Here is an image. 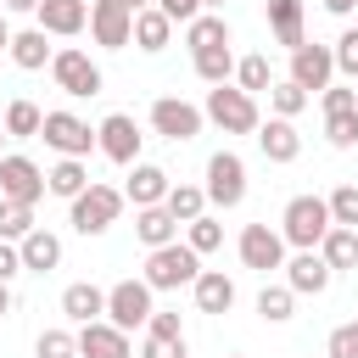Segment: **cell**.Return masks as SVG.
Returning a JSON list of instances; mask_svg holds the SVG:
<instances>
[{"label":"cell","instance_id":"1","mask_svg":"<svg viewBox=\"0 0 358 358\" xmlns=\"http://www.w3.org/2000/svg\"><path fill=\"white\" fill-rule=\"evenodd\" d=\"M330 201L324 196H291L285 201V213H280V235H285V246H296V252H319V241L330 235Z\"/></svg>","mask_w":358,"mask_h":358},{"label":"cell","instance_id":"2","mask_svg":"<svg viewBox=\"0 0 358 358\" xmlns=\"http://www.w3.org/2000/svg\"><path fill=\"white\" fill-rule=\"evenodd\" d=\"M196 274H201V252L190 241H168V246L145 252V274L140 280L151 291H179V285H196Z\"/></svg>","mask_w":358,"mask_h":358},{"label":"cell","instance_id":"3","mask_svg":"<svg viewBox=\"0 0 358 358\" xmlns=\"http://www.w3.org/2000/svg\"><path fill=\"white\" fill-rule=\"evenodd\" d=\"M123 190L117 185H101V179H90V190H78L73 201H67V224L78 229V235H106L112 224H117V213H123Z\"/></svg>","mask_w":358,"mask_h":358},{"label":"cell","instance_id":"4","mask_svg":"<svg viewBox=\"0 0 358 358\" xmlns=\"http://www.w3.org/2000/svg\"><path fill=\"white\" fill-rule=\"evenodd\" d=\"M201 112H207V123H218L224 134H257V123H263L257 95H246L241 84H213Z\"/></svg>","mask_w":358,"mask_h":358},{"label":"cell","instance_id":"5","mask_svg":"<svg viewBox=\"0 0 358 358\" xmlns=\"http://www.w3.org/2000/svg\"><path fill=\"white\" fill-rule=\"evenodd\" d=\"M140 145H145V134H140V123H134L129 112H106V117H101V129H95V151H101L106 162L134 168V162H140Z\"/></svg>","mask_w":358,"mask_h":358},{"label":"cell","instance_id":"6","mask_svg":"<svg viewBox=\"0 0 358 358\" xmlns=\"http://www.w3.org/2000/svg\"><path fill=\"white\" fill-rule=\"evenodd\" d=\"M246 201V162L241 151H213L207 157V207H241Z\"/></svg>","mask_w":358,"mask_h":358},{"label":"cell","instance_id":"7","mask_svg":"<svg viewBox=\"0 0 358 358\" xmlns=\"http://www.w3.org/2000/svg\"><path fill=\"white\" fill-rule=\"evenodd\" d=\"M39 140H45L56 157H90V151H95V129H90L78 112H67V106L45 112V129H39Z\"/></svg>","mask_w":358,"mask_h":358},{"label":"cell","instance_id":"8","mask_svg":"<svg viewBox=\"0 0 358 358\" xmlns=\"http://www.w3.org/2000/svg\"><path fill=\"white\" fill-rule=\"evenodd\" d=\"M50 78H56V90L62 95H73V101H84V95H101V67L90 62V50H56L50 56Z\"/></svg>","mask_w":358,"mask_h":358},{"label":"cell","instance_id":"9","mask_svg":"<svg viewBox=\"0 0 358 358\" xmlns=\"http://www.w3.org/2000/svg\"><path fill=\"white\" fill-rule=\"evenodd\" d=\"M201 123H207V112L190 106V101H179V95H157V101H151V129H157L162 140H173V145L196 140Z\"/></svg>","mask_w":358,"mask_h":358},{"label":"cell","instance_id":"10","mask_svg":"<svg viewBox=\"0 0 358 358\" xmlns=\"http://www.w3.org/2000/svg\"><path fill=\"white\" fill-rule=\"evenodd\" d=\"M151 296H157V291H151L145 280H117V285L106 291V319H112L117 330H134V324H145V319L157 313Z\"/></svg>","mask_w":358,"mask_h":358},{"label":"cell","instance_id":"11","mask_svg":"<svg viewBox=\"0 0 358 358\" xmlns=\"http://www.w3.org/2000/svg\"><path fill=\"white\" fill-rule=\"evenodd\" d=\"M235 252H241V263H246V268H257V274L285 268V235H280V229H268V224H246V229H241V241H235Z\"/></svg>","mask_w":358,"mask_h":358},{"label":"cell","instance_id":"12","mask_svg":"<svg viewBox=\"0 0 358 358\" xmlns=\"http://www.w3.org/2000/svg\"><path fill=\"white\" fill-rule=\"evenodd\" d=\"M0 196H6V201H28V207H34L39 196H50L39 162L22 157V151H6V157H0Z\"/></svg>","mask_w":358,"mask_h":358},{"label":"cell","instance_id":"13","mask_svg":"<svg viewBox=\"0 0 358 358\" xmlns=\"http://www.w3.org/2000/svg\"><path fill=\"white\" fill-rule=\"evenodd\" d=\"M90 34H95V45L123 50V45H134V11L123 0H90Z\"/></svg>","mask_w":358,"mask_h":358},{"label":"cell","instance_id":"14","mask_svg":"<svg viewBox=\"0 0 358 358\" xmlns=\"http://www.w3.org/2000/svg\"><path fill=\"white\" fill-rule=\"evenodd\" d=\"M285 78H296L308 95L330 90V78H336V50H330V45H296V50H291V73H285Z\"/></svg>","mask_w":358,"mask_h":358},{"label":"cell","instance_id":"15","mask_svg":"<svg viewBox=\"0 0 358 358\" xmlns=\"http://www.w3.org/2000/svg\"><path fill=\"white\" fill-rule=\"evenodd\" d=\"M78 358H134L129 330H117L112 319H90V324H78Z\"/></svg>","mask_w":358,"mask_h":358},{"label":"cell","instance_id":"16","mask_svg":"<svg viewBox=\"0 0 358 358\" xmlns=\"http://www.w3.org/2000/svg\"><path fill=\"white\" fill-rule=\"evenodd\" d=\"M330 280H336V268H330L319 252H296V257H285V285H291L296 296H324Z\"/></svg>","mask_w":358,"mask_h":358},{"label":"cell","instance_id":"17","mask_svg":"<svg viewBox=\"0 0 358 358\" xmlns=\"http://www.w3.org/2000/svg\"><path fill=\"white\" fill-rule=\"evenodd\" d=\"M34 22H39L45 34H56V39H73V34L90 28V0H39Z\"/></svg>","mask_w":358,"mask_h":358},{"label":"cell","instance_id":"18","mask_svg":"<svg viewBox=\"0 0 358 358\" xmlns=\"http://www.w3.org/2000/svg\"><path fill=\"white\" fill-rule=\"evenodd\" d=\"M168 190H173L168 168H157V162H134V168H129L123 196H129L134 207H162V201H168Z\"/></svg>","mask_w":358,"mask_h":358},{"label":"cell","instance_id":"19","mask_svg":"<svg viewBox=\"0 0 358 358\" xmlns=\"http://www.w3.org/2000/svg\"><path fill=\"white\" fill-rule=\"evenodd\" d=\"M257 151H263L268 162H296V157H302V134H296V123H291V117H268V123H257Z\"/></svg>","mask_w":358,"mask_h":358},{"label":"cell","instance_id":"20","mask_svg":"<svg viewBox=\"0 0 358 358\" xmlns=\"http://www.w3.org/2000/svg\"><path fill=\"white\" fill-rule=\"evenodd\" d=\"M17 252H22V268L28 274H50L56 263H62V235H50V229H28L22 241H17Z\"/></svg>","mask_w":358,"mask_h":358},{"label":"cell","instance_id":"21","mask_svg":"<svg viewBox=\"0 0 358 358\" xmlns=\"http://www.w3.org/2000/svg\"><path fill=\"white\" fill-rule=\"evenodd\" d=\"M173 17L162 11V6H145V11H134V45L145 50V56H157V50H168V39H173Z\"/></svg>","mask_w":358,"mask_h":358},{"label":"cell","instance_id":"22","mask_svg":"<svg viewBox=\"0 0 358 358\" xmlns=\"http://www.w3.org/2000/svg\"><path fill=\"white\" fill-rule=\"evenodd\" d=\"M6 56H11V62H17L22 73H39V67H50V56H56V50H50V34H45V28L34 22V28L11 34V50H6Z\"/></svg>","mask_w":358,"mask_h":358},{"label":"cell","instance_id":"23","mask_svg":"<svg viewBox=\"0 0 358 358\" xmlns=\"http://www.w3.org/2000/svg\"><path fill=\"white\" fill-rule=\"evenodd\" d=\"M190 291H196V308H201V313H229V308H235V280H229L224 268H201Z\"/></svg>","mask_w":358,"mask_h":358},{"label":"cell","instance_id":"24","mask_svg":"<svg viewBox=\"0 0 358 358\" xmlns=\"http://www.w3.org/2000/svg\"><path fill=\"white\" fill-rule=\"evenodd\" d=\"M263 11H268V28H274V45H285V50L308 45V28H302V0H268Z\"/></svg>","mask_w":358,"mask_h":358},{"label":"cell","instance_id":"25","mask_svg":"<svg viewBox=\"0 0 358 358\" xmlns=\"http://www.w3.org/2000/svg\"><path fill=\"white\" fill-rule=\"evenodd\" d=\"M45 190L62 196V201H73L78 190H90V168H84V157H56V162L45 168Z\"/></svg>","mask_w":358,"mask_h":358},{"label":"cell","instance_id":"26","mask_svg":"<svg viewBox=\"0 0 358 358\" xmlns=\"http://www.w3.org/2000/svg\"><path fill=\"white\" fill-rule=\"evenodd\" d=\"M134 235H140L145 252L151 246H168V241H179V218L168 207H134Z\"/></svg>","mask_w":358,"mask_h":358},{"label":"cell","instance_id":"27","mask_svg":"<svg viewBox=\"0 0 358 358\" xmlns=\"http://www.w3.org/2000/svg\"><path fill=\"white\" fill-rule=\"evenodd\" d=\"M62 313H67L73 324L106 319V291H101V285H90V280H78V285H67V291H62Z\"/></svg>","mask_w":358,"mask_h":358},{"label":"cell","instance_id":"28","mask_svg":"<svg viewBox=\"0 0 358 358\" xmlns=\"http://www.w3.org/2000/svg\"><path fill=\"white\" fill-rule=\"evenodd\" d=\"M235 34H229V22H224V11H201L196 22H185V45H190V56L196 50H213V45H229Z\"/></svg>","mask_w":358,"mask_h":358},{"label":"cell","instance_id":"29","mask_svg":"<svg viewBox=\"0 0 358 358\" xmlns=\"http://www.w3.org/2000/svg\"><path fill=\"white\" fill-rule=\"evenodd\" d=\"M319 257L341 274V268H352L358 263V229H347V224H330V235L319 241Z\"/></svg>","mask_w":358,"mask_h":358},{"label":"cell","instance_id":"30","mask_svg":"<svg viewBox=\"0 0 358 358\" xmlns=\"http://www.w3.org/2000/svg\"><path fill=\"white\" fill-rule=\"evenodd\" d=\"M190 62H196V78H201V84H229V78H235V50H229V45L196 50Z\"/></svg>","mask_w":358,"mask_h":358},{"label":"cell","instance_id":"31","mask_svg":"<svg viewBox=\"0 0 358 358\" xmlns=\"http://www.w3.org/2000/svg\"><path fill=\"white\" fill-rule=\"evenodd\" d=\"M39 129H45V112L17 95V101L6 106V134H11V140H39Z\"/></svg>","mask_w":358,"mask_h":358},{"label":"cell","instance_id":"32","mask_svg":"<svg viewBox=\"0 0 358 358\" xmlns=\"http://www.w3.org/2000/svg\"><path fill=\"white\" fill-rule=\"evenodd\" d=\"M162 207H168V213H173L179 224L201 218V213H207V185H185V179H179V185L168 190V201H162Z\"/></svg>","mask_w":358,"mask_h":358},{"label":"cell","instance_id":"33","mask_svg":"<svg viewBox=\"0 0 358 358\" xmlns=\"http://www.w3.org/2000/svg\"><path fill=\"white\" fill-rule=\"evenodd\" d=\"M308 101H313V95H308L296 78H274V84H268V112H274V117H296Z\"/></svg>","mask_w":358,"mask_h":358},{"label":"cell","instance_id":"34","mask_svg":"<svg viewBox=\"0 0 358 358\" xmlns=\"http://www.w3.org/2000/svg\"><path fill=\"white\" fill-rule=\"evenodd\" d=\"M235 84H241L246 95H263V90L274 84V67H268V56H257V50H252V56H241V62H235Z\"/></svg>","mask_w":358,"mask_h":358},{"label":"cell","instance_id":"35","mask_svg":"<svg viewBox=\"0 0 358 358\" xmlns=\"http://www.w3.org/2000/svg\"><path fill=\"white\" fill-rule=\"evenodd\" d=\"M257 313H263L268 324H285V319L296 313V291H291V285H263V291H257Z\"/></svg>","mask_w":358,"mask_h":358},{"label":"cell","instance_id":"36","mask_svg":"<svg viewBox=\"0 0 358 358\" xmlns=\"http://www.w3.org/2000/svg\"><path fill=\"white\" fill-rule=\"evenodd\" d=\"M185 241L207 257V252H218V246H224V224H218L213 213H201V218H190V224H185Z\"/></svg>","mask_w":358,"mask_h":358},{"label":"cell","instance_id":"37","mask_svg":"<svg viewBox=\"0 0 358 358\" xmlns=\"http://www.w3.org/2000/svg\"><path fill=\"white\" fill-rule=\"evenodd\" d=\"M34 229V207L28 201H6L0 196V241H22Z\"/></svg>","mask_w":358,"mask_h":358},{"label":"cell","instance_id":"38","mask_svg":"<svg viewBox=\"0 0 358 358\" xmlns=\"http://www.w3.org/2000/svg\"><path fill=\"white\" fill-rule=\"evenodd\" d=\"M324 140H330L336 151H352V145H358V106H352V112H330V117H324Z\"/></svg>","mask_w":358,"mask_h":358},{"label":"cell","instance_id":"39","mask_svg":"<svg viewBox=\"0 0 358 358\" xmlns=\"http://www.w3.org/2000/svg\"><path fill=\"white\" fill-rule=\"evenodd\" d=\"M34 358H78V336L73 330H39Z\"/></svg>","mask_w":358,"mask_h":358},{"label":"cell","instance_id":"40","mask_svg":"<svg viewBox=\"0 0 358 358\" xmlns=\"http://www.w3.org/2000/svg\"><path fill=\"white\" fill-rule=\"evenodd\" d=\"M324 201H330V218H336V224L358 229V185H336Z\"/></svg>","mask_w":358,"mask_h":358},{"label":"cell","instance_id":"41","mask_svg":"<svg viewBox=\"0 0 358 358\" xmlns=\"http://www.w3.org/2000/svg\"><path fill=\"white\" fill-rule=\"evenodd\" d=\"M324 358H358V319H347V324H336V330H330Z\"/></svg>","mask_w":358,"mask_h":358},{"label":"cell","instance_id":"42","mask_svg":"<svg viewBox=\"0 0 358 358\" xmlns=\"http://www.w3.org/2000/svg\"><path fill=\"white\" fill-rule=\"evenodd\" d=\"M330 50H336V73L358 78V28H341V39H336Z\"/></svg>","mask_w":358,"mask_h":358},{"label":"cell","instance_id":"43","mask_svg":"<svg viewBox=\"0 0 358 358\" xmlns=\"http://www.w3.org/2000/svg\"><path fill=\"white\" fill-rule=\"evenodd\" d=\"M185 336H145L140 341V358H185Z\"/></svg>","mask_w":358,"mask_h":358},{"label":"cell","instance_id":"44","mask_svg":"<svg viewBox=\"0 0 358 358\" xmlns=\"http://www.w3.org/2000/svg\"><path fill=\"white\" fill-rule=\"evenodd\" d=\"M319 106H324V117L330 112H352L358 95H352V84H330V90H319Z\"/></svg>","mask_w":358,"mask_h":358},{"label":"cell","instance_id":"45","mask_svg":"<svg viewBox=\"0 0 358 358\" xmlns=\"http://www.w3.org/2000/svg\"><path fill=\"white\" fill-rule=\"evenodd\" d=\"M22 274V252H17V241H0V285H11Z\"/></svg>","mask_w":358,"mask_h":358},{"label":"cell","instance_id":"46","mask_svg":"<svg viewBox=\"0 0 358 358\" xmlns=\"http://www.w3.org/2000/svg\"><path fill=\"white\" fill-rule=\"evenodd\" d=\"M145 336H185V324H179V313H162V308H157V313L145 319Z\"/></svg>","mask_w":358,"mask_h":358},{"label":"cell","instance_id":"47","mask_svg":"<svg viewBox=\"0 0 358 358\" xmlns=\"http://www.w3.org/2000/svg\"><path fill=\"white\" fill-rule=\"evenodd\" d=\"M157 6H162V11H168V17H173V22H196V17H201V11H207V6H201V0H157Z\"/></svg>","mask_w":358,"mask_h":358},{"label":"cell","instance_id":"48","mask_svg":"<svg viewBox=\"0 0 358 358\" xmlns=\"http://www.w3.org/2000/svg\"><path fill=\"white\" fill-rule=\"evenodd\" d=\"M319 6H324V11H330V17H347V11H352V6H358V0H319Z\"/></svg>","mask_w":358,"mask_h":358},{"label":"cell","instance_id":"49","mask_svg":"<svg viewBox=\"0 0 358 358\" xmlns=\"http://www.w3.org/2000/svg\"><path fill=\"white\" fill-rule=\"evenodd\" d=\"M0 11H39V0H0Z\"/></svg>","mask_w":358,"mask_h":358},{"label":"cell","instance_id":"50","mask_svg":"<svg viewBox=\"0 0 358 358\" xmlns=\"http://www.w3.org/2000/svg\"><path fill=\"white\" fill-rule=\"evenodd\" d=\"M0 50H11V22H6V11H0Z\"/></svg>","mask_w":358,"mask_h":358},{"label":"cell","instance_id":"51","mask_svg":"<svg viewBox=\"0 0 358 358\" xmlns=\"http://www.w3.org/2000/svg\"><path fill=\"white\" fill-rule=\"evenodd\" d=\"M11 313V285H0V319Z\"/></svg>","mask_w":358,"mask_h":358},{"label":"cell","instance_id":"52","mask_svg":"<svg viewBox=\"0 0 358 358\" xmlns=\"http://www.w3.org/2000/svg\"><path fill=\"white\" fill-rule=\"evenodd\" d=\"M123 6H129V11H145V6H157V0H123Z\"/></svg>","mask_w":358,"mask_h":358},{"label":"cell","instance_id":"53","mask_svg":"<svg viewBox=\"0 0 358 358\" xmlns=\"http://www.w3.org/2000/svg\"><path fill=\"white\" fill-rule=\"evenodd\" d=\"M201 6H207V11H218V6H224V0H201Z\"/></svg>","mask_w":358,"mask_h":358},{"label":"cell","instance_id":"54","mask_svg":"<svg viewBox=\"0 0 358 358\" xmlns=\"http://www.w3.org/2000/svg\"><path fill=\"white\" fill-rule=\"evenodd\" d=\"M6 140H11V134H6V123H0V145H6ZM0 157H6V151H0Z\"/></svg>","mask_w":358,"mask_h":358},{"label":"cell","instance_id":"55","mask_svg":"<svg viewBox=\"0 0 358 358\" xmlns=\"http://www.w3.org/2000/svg\"><path fill=\"white\" fill-rule=\"evenodd\" d=\"M229 358H246V352H229Z\"/></svg>","mask_w":358,"mask_h":358},{"label":"cell","instance_id":"56","mask_svg":"<svg viewBox=\"0 0 358 358\" xmlns=\"http://www.w3.org/2000/svg\"><path fill=\"white\" fill-rule=\"evenodd\" d=\"M352 95H358V78H352Z\"/></svg>","mask_w":358,"mask_h":358}]
</instances>
